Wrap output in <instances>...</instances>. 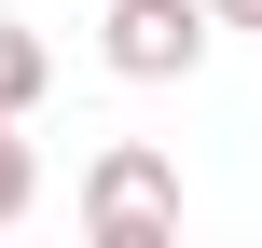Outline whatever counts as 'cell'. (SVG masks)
Returning a JSON list of instances; mask_svg holds the SVG:
<instances>
[{"mask_svg":"<svg viewBox=\"0 0 262 248\" xmlns=\"http://www.w3.org/2000/svg\"><path fill=\"white\" fill-rule=\"evenodd\" d=\"M207 28H262V0H207Z\"/></svg>","mask_w":262,"mask_h":248,"instance_id":"cell-5","label":"cell"},{"mask_svg":"<svg viewBox=\"0 0 262 248\" xmlns=\"http://www.w3.org/2000/svg\"><path fill=\"white\" fill-rule=\"evenodd\" d=\"M83 235L97 248H166L180 235V166H166L152 138H111V152L83 166Z\"/></svg>","mask_w":262,"mask_h":248,"instance_id":"cell-1","label":"cell"},{"mask_svg":"<svg viewBox=\"0 0 262 248\" xmlns=\"http://www.w3.org/2000/svg\"><path fill=\"white\" fill-rule=\"evenodd\" d=\"M28 207H41V152H28V138H14V110H0V235H14Z\"/></svg>","mask_w":262,"mask_h":248,"instance_id":"cell-4","label":"cell"},{"mask_svg":"<svg viewBox=\"0 0 262 248\" xmlns=\"http://www.w3.org/2000/svg\"><path fill=\"white\" fill-rule=\"evenodd\" d=\"M41 83H55V55H41V28H14V14H0V110L28 124V110H41Z\"/></svg>","mask_w":262,"mask_h":248,"instance_id":"cell-3","label":"cell"},{"mask_svg":"<svg viewBox=\"0 0 262 248\" xmlns=\"http://www.w3.org/2000/svg\"><path fill=\"white\" fill-rule=\"evenodd\" d=\"M207 41H221L207 0H111V14H97V55H111L124 83H193Z\"/></svg>","mask_w":262,"mask_h":248,"instance_id":"cell-2","label":"cell"}]
</instances>
